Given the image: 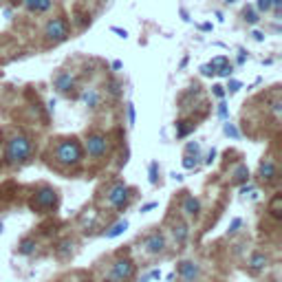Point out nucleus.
<instances>
[{
  "label": "nucleus",
  "instance_id": "nucleus-1",
  "mask_svg": "<svg viewBox=\"0 0 282 282\" xmlns=\"http://www.w3.org/2000/svg\"><path fill=\"white\" fill-rule=\"evenodd\" d=\"M31 152V141L29 137H24V134H18V137H14L7 144V161L11 163V166H18V163H22L24 159L29 157Z\"/></svg>",
  "mask_w": 282,
  "mask_h": 282
},
{
  "label": "nucleus",
  "instance_id": "nucleus-2",
  "mask_svg": "<svg viewBox=\"0 0 282 282\" xmlns=\"http://www.w3.org/2000/svg\"><path fill=\"white\" fill-rule=\"evenodd\" d=\"M82 146L77 144L75 139H66V141H62V144L58 146V150H55V159H58L62 166H77V163L82 161Z\"/></svg>",
  "mask_w": 282,
  "mask_h": 282
},
{
  "label": "nucleus",
  "instance_id": "nucleus-3",
  "mask_svg": "<svg viewBox=\"0 0 282 282\" xmlns=\"http://www.w3.org/2000/svg\"><path fill=\"white\" fill-rule=\"evenodd\" d=\"M44 38L49 40V42L58 44V42H64V40L68 38V24L64 18H51L47 22V27H44Z\"/></svg>",
  "mask_w": 282,
  "mask_h": 282
},
{
  "label": "nucleus",
  "instance_id": "nucleus-4",
  "mask_svg": "<svg viewBox=\"0 0 282 282\" xmlns=\"http://www.w3.org/2000/svg\"><path fill=\"white\" fill-rule=\"evenodd\" d=\"M134 276V265L133 260H117L115 265H113V271H110V280L113 282H126L130 280V278Z\"/></svg>",
  "mask_w": 282,
  "mask_h": 282
},
{
  "label": "nucleus",
  "instance_id": "nucleus-5",
  "mask_svg": "<svg viewBox=\"0 0 282 282\" xmlns=\"http://www.w3.org/2000/svg\"><path fill=\"white\" fill-rule=\"evenodd\" d=\"M86 150L91 157H101V154H106V150H108V139H106L104 134H88Z\"/></svg>",
  "mask_w": 282,
  "mask_h": 282
},
{
  "label": "nucleus",
  "instance_id": "nucleus-6",
  "mask_svg": "<svg viewBox=\"0 0 282 282\" xmlns=\"http://www.w3.org/2000/svg\"><path fill=\"white\" fill-rule=\"evenodd\" d=\"M128 194H130L128 185H124V183H117V185L108 192V203L113 207H117V210H121V207L128 203Z\"/></svg>",
  "mask_w": 282,
  "mask_h": 282
},
{
  "label": "nucleus",
  "instance_id": "nucleus-7",
  "mask_svg": "<svg viewBox=\"0 0 282 282\" xmlns=\"http://www.w3.org/2000/svg\"><path fill=\"white\" fill-rule=\"evenodd\" d=\"M55 203H58V196H55L53 190H49V187L40 190L33 199V207H53Z\"/></svg>",
  "mask_w": 282,
  "mask_h": 282
},
{
  "label": "nucleus",
  "instance_id": "nucleus-8",
  "mask_svg": "<svg viewBox=\"0 0 282 282\" xmlns=\"http://www.w3.org/2000/svg\"><path fill=\"white\" fill-rule=\"evenodd\" d=\"M53 7V0H24V9L29 14H47Z\"/></svg>",
  "mask_w": 282,
  "mask_h": 282
},
{
  "label": "nucleus",
  "instance_id": "nucleus-9",
  "mask_svg": "<svg viewBox=\"0 0 282 282\" xmlns=\"http://www.w3.org/2000/svg\"><path fill=\"white\" fill-rule=\"evenodd\" d=\"M163 247H166V238L161 234H152L148 240H146V249L148 253H161Z\"/></svg>",
  "mask_w": 282,
  "mask_h": 282
},
{
  "label": "nucleus",
  "instance_id": "nucleus-10",
  "mask_svg": "<svg viewBox=\"0 0 282 282\" xmlns=\"http://www.w3.org/2000/svg\"><path fill=\"white\" fill-rule=\"evenodd\" d=\"M73 84H75V77H73L71 73H66V71L60 73V75L55 77V88H58L60 93H66L68 88L73 86Z\"/></svg>",
  "mask_w": 282,
  "mask_h": 282
},
{
  "label": "nucleus",
  "instance_id": "nucleus-11",
  "mask_svg": "<svg viewBox=\"0 0 282 282\" xmlns=\"http://www.w3.org/2000/svg\"><path fill=\"white\" fill-rule=\"evenodd\" d=\"M276 177H278V172H276L273 161L271 159H265V161L260 163V179H263V181H273Z\"/></svg>",
  "mask_w": 282,
  "mask_h": 282
},
{
  "label": "nucleus",
  "instance_id": "nucleus-12",
  "mask_svg": "<svg viewBox=\"0 0 282 282\" xmlns=\"http://www.w3.org/2000/svg\"><path fill=\"white\" fill-rule=\"evenodd\" d=\"M181 276H183V280H187V282H192L196 278V273H199V267H196L194 263H181Z\"/></svg>",
  "mask_w": 282,
  "mask_h": 282
},
{
  "label": "nucleus",
  "instance_id": "nucleus-13",
  "mask_svg": "<svg viewBox=\"0 0 282 282\" xmlns=\"http://www.w3.org/2000/svg\"><path fill=\"white\" fill-rule=\"evenodd\" d=\"M82 100H84V104H86L88 108H97V106H100V93H97L95 88H88V91H84Z\"/></svg>",
  "mask_w": 282,
  "mask_h": 282
},
{
  "label": "nucleus",
  "instance_id": "nucleus-14",
  "mask_svg": "<svg viewBox=\"0 0 282 282\" xmlns=\"http://www.w3.org/2000/svg\"><path fill=\"white\" fill-rule=\"evenodd\" d=\"M199 210H201V203L196 201L194 196H187L185 203H183V212L190 214V216H194V214H199Z\"/></svg>",
  "mask_w": 282,
  "mask_h": 282
},
{
  "label": "nucleus",
  "instance_id": "nucleus-15",
  "mask_svg": "<svg viewBox=\"0 0 282 282\" xmlns=\"http://www.w3.org/2000/svg\"><path fill=\"white\" fill-rule=\"evenodd\" d=\"M194 128H196V124H192V121H179V124H177V137L183 139L187 133H192Z\"/></svg>",
  "mask_w": 282,
  "mask_h": 282
},
{
  "label": "nucleus",
  "instance_id": "nucleus-16",
  "mask_svg": "<svg viewBox=\"0 0 282 282\" xmlns=\"http://www.w3.org/2000/svg\"><path fill=\"white\" fill-rule=\"evenodd\" d=\"M251 269L253 271H260V269H265L267 267V256H265V253H256V256H253L251 258Z\"/></svg>",
  "mask_w": 282,
  "mask_h": 282
},
{
  "label": "nucleus",
  "instance_id": "nucleus-17",
  "mask_svg": "<svg viewBox=\"0 0 282 282\" xmlns=\"http://www.w3.org/2000/svg\"><path fill=\"white\" fill-rule=\"evenodd\" d=\"M128 230V220H119V223L113 227L110 232H106V238H115V236H119V234H124V232Z\"/></svg>",
  "mask_w": 282,
  "mask_h": 282
},
{
  "label": "nucleus",
  "instance_id": "nucleus-18",
  "mask_svg": "<svg viewBox=\"0 0 282 282\" xmlns=\"http://www.w3.org/2000/svg\"><path fill=\"white\" fill-rule=\"evenodd\" d=\"M243 16H245V22H247V24H256V22L260 20V18H258V11L251 9V7H245Z\"/></svg>",
  "mask_w": 282,
  "mask_h": 282
},
{
  "label": "nucleus",
  "instance_id": "nucleus-19",
  "mask_svg": "<svg viewBox=\"0 0 282 282\" xmlns=\"http://www.w3.org/2000/svg\"><path fill=\"white\" fill-rule=\"evenodd\" d=\"M280 203H282V196L276 194V196H273V201H271V207H269V210H271V214L276 216V218H280Z\"/></svg>",
  "mask_w": 282,
  "mask_h": 282
},
{
  "label": "nucleus",
  "instance_id": "nucleus-20",
  "mask_svg": "<svg viewBox=\"0 0 282 282\" xmlns=\"http://www.w3.org/2000/svg\"><path fill=\"white\" fill-rule=\"evenodd\" d=\"M232 73H234V66H232L230 62H227V64H223V66H218V68H216V75H218V77H230Z\"/></svg>",
  "mask_w": 282,
  "mask_h": 282
},
{
  "label": "nucleus",
  "instance_id": "nucleus-21",
  "mask_svg": "<svg viewBox=\"0 0 282 282\" xmlns=\"http://www.w3.org/2000/svg\"><path fill=\"white\" fill-rule=\"evenodd\" d=\"M33 249H35V240L27 238V240H22V243H20V253H31Z\"/></svg>",
  "mask_w": 282,
  "mask_h": 282
},
{
  "label": "nucleus",
  "instance_id": "nucleus-22",
  "mask_svg": "<svg viewBox=\"0 0 282 282\" xmlns=\"http://www.w3.org/2000/svg\"><path fill=\"white\" fill-rule=\"evenodd\" d=\"M225 134H227V137H232V139H238L240 137L238 128H236L234 124H225Z\"/></svg>",
  "mask_w": 282,
  "mask_h": 282
},
{
  "label": "nucleus",
  "instance_id": "nucleus-23",
  "mask_svg": "<svg viewBox=\"0 0 282 282\" xmlns=\"http://www.w3.org/2000/svg\"><path fill=\"white\" fill-rule=\"evenodd\" d=\"M256 9H258L260 14H267V11H271V0H258V2H256Z\"/></svg>",
  "mask_w": 282,
  "mask_h": 282
},
{
  "label": "nucleus",
  "instance_id": "nucleus-24",
  "mask_svg": "<svg viewBox=\"0 0 282 282\" xmlns=\"http://www.w3.org/2000/svg\"><path fill=\"white\" fill-rule=\"evenodd\" d=\"M249 172H247V167L245 166H238V170H236V181H247Z\"/></svg>",
  "mask_w": 282,
  "mask_h": 282
},
{
  "label": "nucleus",
  "instance_id": "nucleus-25",
  "mask_svg": "<svg viewBox=\"0 0 282 282\" xmlns=\"http://www.w3.org/2000/svg\"><path fill=\"white\" fill-rule=\"evenodd\" d=\"M196 163H199V161H196V157L192 159L190 154H185V159H183V167H185V170H192V167H196Z\"/></svg>",
  "mask_w": 282,
  "mask_h": 282
},
{
  "label": "nucleus",
  "instance_id": "nucleus-26",
  "mask_svg": "<svg viewBox=\"0 0 282 282\" xmlns=\"http://www.w3.org/2000/svg\"><path fill=\"white\" fill-rule=\"evenodd\" d=\"M201 73L210 77V75H216V68L212 66V64H203V66H201Z\"/></svg>",
  "mask_w": 282,
  "mask_h": 282
},
{
  "label": "nucleus",
  "instance_id": "nucleus-27",
  "mask_svg": "<svg viewBox=\"0 0 282 282\" xmlns=\"http://www.w3.org/2000/svg\"><path fill=\"white\" fill-rule=\"evenodd\" d=\"M218 117L220 119H227V104H225L223 100H220V104H218Z\"/></svg>",
  "mask_w": 282,
  "mask_h": 282
},
{
  "label": "nucleus",
  "instance_id": "nucleus-28",
  "mask_svg": "<svg viewBox=\"0 0 282 282\" xmlns=\"http://www.w3.org/2000/svg\"><path fill=\"white\" fill-rule=\"evenodd\" d=\"M243 86V84H240V82H236V80H232L230 82V86H227V91H230V95H234L236 91H238V88Z\"/></svg>",
  "mask_w": 282,
  "mask_h": 282
},
{
  "label": "nucleus",
  "instance_id": "nucleus-29",
  "mask_svg": "<svg viewBox=\"0 0 282 282\" xmlns=\"http://www.w3.org/2000/svg\"><path fill=\"white\" fill-rule=\"evenodd\" d=\"M174 236H177V238H179V243H181V240L185 238V227H183V225H179L177 230H174Z\"/></svg>",
  "mask_w": 282,
  "mask_h": 282
},
{
  "label": "nucleus",
  "instance_id": "nucleus-30",
  "mask_svg": "<svg viewBox=\"0 0 282 282\" xmlns=\"http://www.w3.org/2000/svg\"><path fill=\"white\" fill-rule=\"evenodd\" d=\"M110 31H113V33H117V35H119V38H128V31H126V29H119V27H110Z\"/></svg>",
  "mask_w": 282,
  "mask_h": 282
},
{
  "label": "nucleus",
  "instance_id": "nucleus-31",
  "mask_svg": "<svg viewBox=\"0 0 282 282\" xmlns=\"http://www.w3.org/2000/svg\"><path fill=\"white\" fill-rule=\"evenodd\" d=\"M150 183H157V163H150Z\"/></svg>",
  "mask_w": 282,
  "mask_h": 282
},
{
  "label": "nucleus",
  "instance_id": "nucleus-32",
  "mask_svg": "<svg viewBox=\"0 0 282 282\" xmlns=\"http://www.w3.org/2000/svg\"><path fill=\"white\" fill-rule=\"evenodd\" d=\"M185 152H187V154H192V152H194V154H199V144H187Z\"/></svg>",
  "mask_w": 282,
  "mask_h": 282
},
{
  "label": "nucleus",
  "instance_id": "nucleus-33",
  "mask_svg": "<svg viewBox=\"0 0 282 282\" xmlns=\"http://www.w3.org/2000/svg\"><path fill=\"white\" fill-rule=\"evenodd\" d=\"M214 95L220 97V100L225 97V91H223V86H220V84H216V86H214Z\"/></svg>",
  "mask_w": 282,
  "mask_h": 282
},
{
  "label": "nucleus",
  "instance_id": "nucleus-34",
  "mask_svg": "<svg viewBox=\"0 0 282 282\" xmlns=\"http://www.w3.org/2000/svg\"><path fill=\"white\" fill-rule=\"evenodd\" d=\"M128 121L134 124V106L133 104H128Z\"/></svg>",
  "mask_w": 282,
  "mask_h": 282
},
{
  "label": "nucleus",
  "instance_id": "nucleus-35",
  "mask_svg": "<svg viewBox=\"0 0 282 282\" xmlns=\"http://www.w3.org/2000/svg\"><path fill=\"white\" fill-rule=\"evenodd\" d=\"M253 38H256V40H258V42H263V40H265V33H263V31H253Z\"/></svg>",
  "mask_w": 282,
  "mask_h": 282
},
{
  "label": "nucleus",
  "instance_id": "nucleus-36",
  "mask_svg": "<svg viewBox=\"0 0 282 282\" xmlns=\"http://www.w3.org/2000/svg\"><path fill=\"white\" fill-rule=\"evenodd\" d=\"M245 60H247V53L240 51V55H238V64H245Z\"/></svg>",
  "mask_w": 282,
  "mask_h": 282
},
{
  "label": "nucleus",
  "instance_id": "nucleus-37",
  "mask_svg": "<svg viewBox=\"0 0 282 282\" xmlns=\"http://www.w3.org/2000/svg\"><path fill=\"white\" fill-rule=\"evenodd\" d=\"M152 207H157V203H148V205H144V207H141V212H150Z\"/></svg>",
  "mask_w": 282,
  "mask_h": 282
},
{
  "label": "nucleus",
  "instance_id": "nucleus-38",
  "mask_svg": "<svg viewBox=\"0 0 282 282\" xmlns=\"http://www.w3.org/2000/svg\"><path fill=\"white\" fill-rule=\"evenodd\" d=\"M201 29H203V31H212V22H205V24H201Z\"/></svg>",
  "mask_w": 282,
  "mask_h": 282
},
{
  "label": "nucleus",
  "instance_id": "nucleus-39",
  "mask_svg": "<svg viewBox=\"0 0 282 282\" xmlns=\"http://www.w3.org/2000/svg\"><path fill=\"white\" fill-rule=\"evenodd\" d=\"M236 227H240V220H238V218H236L234 223H232V230H230V232H236Z\"/></svg>",
  "mask_w": 282,
  "mask_h": 282
},
{
  "label": "nucleus",
  "instance_id": "nucleus-40",
  "mask_svg": "<svg viewBox=\"0 0 282 282\" xmlns=\"http://www.w3.org/2000/svg\"><path fill=\"white\" fill-rule=\"evenodd\" d=\"M181 16H183V20H185V22H190V16H187L185 9H181Z\"/></svg>",
  "mask_w": 282,
  "mask_h": 282
},
{
  "label": "nucleus",
  "instance_id": "nucleus-41",
  "mask_svg": "<svg viewBox=\"0 0 282 282\" xmlns=\"http://www.w3.org/2000/svg\"><path fill=\"white\" fill-rule=\"evenodd\" d=\"M150 278H157V280H159V278H161V271H152V273H150Z\"/></svg>",
  "mask_w": 282,
  "mask_h": 282
},
{
  "label": "nucleus",
  "instance_id": "nucleus-42",
  "mask_svg": "<svg viewBox=\"0 0 282 282\" xmlns=\"http://www.w3.org/2000/svg\"><path fill=\"white\" fill-rule=\"evenodd\" d=\"M225 2H230V5H232V2H236V0H225Z\"/></svg>",
  "mask_w": 282,
  "mask_h": 282
},
{
  "label": "nucleus",
  "instance_id": "nucleus-43",
  "mask_svg": "<svg viewBox=\"0 0 282 282\" xmlns=\"http://www.w3.org/2000/svg\"><path fill=\"white\" fill-rule=\"evenodd\" d=\"M0 232H2V225H0Z\"/></svg>",
  "mask_w": 282,
  "mask_h": 282
}]
</instances>
